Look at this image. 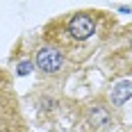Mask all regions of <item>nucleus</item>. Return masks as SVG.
Instances as JSON below:
<instances>
[{
	"instance_id": "f257e3e1",
	"label": "nucleus",
	"mask_w": 132,
	"mask_h": 132,
	"mask_svg": "<svg viewBox=\"0 0 132 132\" xmlns=\"http://www.w3.org/2000/svg\"><path fill=\"white\" fill-rule=\"evenodd\" d=\"M116 32V16L100 9H78L62 14L43 25L41 39L46 46L64 55L71 62H84Z\"/></svg>"
},
{
	"instance_id": "f03ea898",
	"label": "nucleus",
	"mask_w": 132,
	"mask_h": 132,
	"mask_svg": "<svg viewBox=\"0 0 132 132\" xmlns=\"http://www.w3.org/2000/svg\"><path fill=\"white\" fill-rule=\"evenodd\" d=\"M103 64L112 78L132 75V23L116 30L112 39L105 43Z\"/></svg>"
},
{
	"instance_id": "7ed1b4c3",
	"label": "nucleus",
	"mask_w": 132,
	"mask_h": 132,
	"mask_svg": "<svg viewBox=\"0 0 132 132\" xmlns=\"http://www.w3.org/2000/svg\"><path fill=\"white\" fill-rule=\"evenodd\" d=\"M114 125V114L112 105L105 100H91L84 107H80L78 121H75V132H107Z\"/></svg>"
},
{
	"instance_id": "20e7f679",
	"label": "nucleus",
	"mask_w": 132,
	"mask_h": 132,
	"mask_svg": "<svg viewBox=\"0 0 132 132\" xmlns=\"http://www.w3.org/2000/svg\"><path fill=\"white\" fill-rule=\"evenodd\" d=\"M64 62H66L64 55L59 53V50H55V48H50V46H46V43L34 50V66L39 68L41 73H46V75L59 73Z\"/></svg>"
},
{
	"instance_id": "39448f33",
	"label": "nucleus",
	"mask_w": 132,
	"mask_h": 132,
	"mask_svg": "<svg viewBox=\"0 0 132 132\" xmlns=\"http://www.w3.org/2000/svg\"><path fill=\"white\" fill-rule=\"evenodd\" d=\"M130 98H132V82L121 80L119 84H114V89L109 93V105L112 107H121V105H125Z\"/></svg>"
},
{
	"instance_id": "423d86ee",
	"label": "nucleus",
	"mask_w": 132,
	"mask_h": 132,
	"mask_svg": "<svg viewBox=\"0 0 132 132\" xmlns=\"http://www.w3.org/2000/svg\"><path fill=\"white\" fill-rule=\"evenodd\" d=\"M30 71H32V62H21V64L16 66V73L18 75H27Z\"/></svg>"
}]
</instances>
